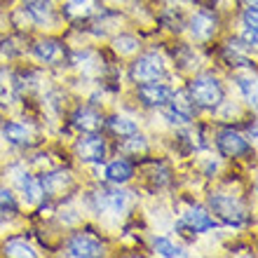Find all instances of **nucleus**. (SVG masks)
I'll use <instances>...</instances> for the list:
<instances>
[{
  "label": "nucleus",
  "instance_id": "f257e3e1",
  "mask_svg": "<svg viewBox=\"0 0 258 258\" xmlns=\"http://www.w3.org/2000/svg\"><path fill=\"white\" fill-rule=\"evenodd\" d=\"M190 99L197 106L214 108L218 103H223V87L214 75H200L190 82Z\"/></svg>",
  "mask_w": 258,
  "mask_h": 258
},
{
  "label": "nucleus",
  "instance_id": "f03ea898",
  "mask_svg": "<svg viewBox=\"0 0 258 258\" xmlns=\"http://www.w3.org/2000/svg\"><path fill=\"white\" fill-rule=\"evenodd\" d=\"M209 204H211V209H214V214H216L223 223L244 225L246 211H244V207L239 204V200H235V197H230V195H211Z\"/></svg>",
  "mask_w": 258,
  "mask_h": 258
},
{
  "label": "nucleus",
  "instance_id": "7ed1b4c3",
  "mask_svg": "<svg viewBox=\"0 0 258 258\" xmlns=\"http://www.w3.org/2000/svg\"><path fill=\"white\" fill-rule=\"evenodd\" d=\"M129 204V192L120 190V188H101L96 192V209L110 216H120L124 214Z\"/></svg>",
  "mask_w": 258,
  "mask_h": 258
},
{
  "label": "nucleus",
  "instance_id": "20e7f679",
  "mask_svg": "<svg viewBox=\"0 0 258 258\" xmlns=\"http://www.w3.org/2000/svg\"><path fill=\"white\" fill-rule=\"evenodd\" d=\"M164 75V61L160 54H143L132 66V78L136 82H153Z\"/></svg>",
  "mask_w": 258,
  "mask_h": 258
},
{
  "label": "nucleus",
  "instance_id": "39448f33",
  "mask_svg": "<svg viewBox=\"0 0 258 258\" xmlns=\"http://www.w3.org/2000/svg\"><path fill=\"white\" fill-rule=\"evenodd\" d=\"M14 174V183H17V188H19L21 197H24V202L26 204H38L42 200V195H45V190H42V183L38 181L35 176H31L26 169H21V167H14L12 169Z\"/></svg>",
  "mask_w": 258,
  "mask_h": 258
},
{
  "label": "nucleus",
  "instance_id": "423d86ee",
  "mask_svg": "<svg viewBox=\"0 0 258 258\" xmlns=\"http://www.w3.org/2000/svg\"><path fill=\"white\" fill-rule=\"evenodd\" d=\"M75 150H78L82 162H101L103 157H106V141L99 134L92 132L89 136H82L80 141H78Z\"/></svg>",
  "mask_w": 258,
  "mask_h": 258
},
{
  "label": "nucleus",
  "instance_id": "0eeeda50",
  "mask_svg": "<svg viewBox=\"0 0 258 258\" xmlns=\"http://www.w3.org/2000/svg\"><path fill=\"white\" fill-rule=\"evenodd\" d=\"M68 256L73 258H94L103 253V246L99 239H94L92 235H75L71 242H68L66 249Z\"/></svg>",
  "mask_w": 258,
  "mask_h": 258
},
{
  "label": "nucleus",
  "instance_id": "6e6552de",
  "mask_svg": "<svg viewBox=\"0 0 258 258\" xmlns=\"http://www.w3.org/2000/svg\"><path fill=\"white\" fill-rule=\"evenodd\" d=\"M216 143H218V150H221L225 157H239L249 150L246 139L242 134H237V132H232V129H223V132L218 134Z\"/></svg>",
  "mask_w": 258,
  "mask_h": 258
},
{
  "label": "nucleus",
  "instance_id": "1a4fd4ad",
  "mask_svg": "<svg viewBox=\"0 0 258 258\" xmlns=\"http://www.w3.org/2000/svg\"><path fill=\"white\" fill-rule=\"evenodd\" d=\"M216 26H218L216 17L211 12H207V10L195 12L190 19V33L195 40H209L211 35L216 33Z\"/></svg>",
  "mask_w": 258,
  "mask_h": 258
},
{
  "label": "nucleus",
  "instance_id": "9d476101",
  "mask_svg": "<svg viewBox=\"0 0 258 258\" xmlns=\"http://www.w3.org/2000/svg\"><path fill=\"white\" fill-rule=\"evenodd\" d=\"M139 94H141V101L146 106H164L171 99V89L167 85H160V82L153 80V82H143Z\"/></svg>",
  "mask_w": 258,
  "mask_h": 258
},
{
  "label": "nucleus",
  "instance_id": "9b49d317",
  "mask_svg": "<svg viewBox=\"0 0 258 258\" xmlns=\"http://www.w3.org/2000/svg\"><path fill=\"white\" fill-rule=\"evenodd\" d=\"M183 221H185V225L195 232H207V230H214V228H216V221H214L202 207H192V209H188L185 211V216H183Z\"/></svg>",
  "mask_w": 258,
  "mask_h": 258
},
{
  "label": "nucleus",
  "instance_id": "f8f14e48",
  "mask_svg": "<svg viewBox=\"0 0 258 258\" xmlns=\"http://www.w3.org/2000/svg\"><path fill=\"white\" fill-rule=\"evenodd\" d=\"M24 10L35 24H47L52 19V3L49 0H24Z\"/></svg>",
  "mask_w": 258,
  "mask_h": 258
},
{
  "label": "nucleus",
  "instance_id": "ddd939ff",
  "mask_svg": "<svg viewBox=\"0 0 258 258\" xmlns=\"http://www.w3.org/2000/svg\"><path fill=\"white\" fill-rule=\"evenodd\" d=\"M5 139L14 146H28L33 141V129L24 122H7L5 124Z\"/></svg>",
  "mask_w": 258,
  "mask_h": 258
},
{
  "label": "nucleus",
  "instance_id": "4468645a",
  "mask_svg": "<svg viewBox=\"0 0 258 258\" xmlns=\"http://www.w3.org/2000/svg\"><path fill=\"white\" fill-rule=\"evenodd\" d=\"M73 124L78 129H82V132H96V129L101 127V117L92 108H80V110H75Z\"/></svg>",
  "mask_w": 258,
  "mask_h": 258
},
{
  "label": "nucleus",
  "instance_id": "2eb2a0df",
  "mask_svg": "<svg viewBox=\"0 0 258 258\" xmlns=\"http://www.w3.org/2000/svg\"><path fill=\"white\" fill-rule=\"evenodd\" d=\"M106 178L113 181V183H127L132 178V164L127 160H115L106 167Z\"/></svg>",
  "mask_w": 258,
  "mask_h": 258
},
{
  "label": "nucleus",
  "instance_id": "dca6fc26",
  "mask_svg": "<svg viewBox=\"0 0 258 258\" xmlns=\"http://www.w3.org/2000/svg\"><path fill=\"white\" fill-rule=\"evenodd\" d=\"M242 38L249 47H256V31H258V19H256V7H246L244 17H242Z\"/></svg>",
  "mask_w": 258,
  "mask_h": 258
},
{
  "label": "nucleus",
  "instance_id": "f3484780",
  "mask_svg": "<svg viewBox=\"0 0 258 258\" xmlns=\"http://www.w3.org/2000/svg\"><path fill=\"white\" fill-rule=\"evenodd\" d=\"M40 183L45 192H59L66 185H71V174L68 171H52V174H47V176L42 178Z\"/></svg>",
  "mask_w": 258,
  "mask_h": 258
},
{
  "label": "nucleus",
  "instance_id": "a211bd4d",
  "mask_svg": "<svg viewBox=\"0 0 258 258\" xmlns=\"http://www.w3.org/2000/svg\"><path fill=\"white\" fill-rule=\"evenodd\" d=\"M33 52H35V56H38L40 61H45V63L56 61L59 54H61V49H59V45H56L54 40H40L33 47Z\"/></svg>",
  "mask_w": 258,
  "mask_h": 258
},
{
  "label": "nucleus",
  "instance_id": "6ab92c4d",
  "mask_svg": "<svg viewBox=\"0 0 258 258\" xmlns=\"http://www.w3.org/2000/svg\"><path fill=\"white\" fill-rule=\"evenodd\" d=\"M5 253L7 256H17V258H35V249L24 239H10L5 244Z\"/></svg>",
  "mask_w": 258,
  "mask_h": 258
},
{
  "label": "nucleus",
  "instance_id": "aec40b11",
  "mask_svg": "<svg viewBox=\"0 0 258 258\" xmlns=\"http://www.w3.org/2000/svg\"><path fill=\"white\" fill-rule=\"evenodd\" d=\"M96 10V0H68L66 14L68 17H89Z\"/></svg>",
  "mask_w": 258,
  "mask_h": 258
},
{
  "label": "nucleus",
  "instance_id": "412c9836",
  "mask_svg": "<svg viewBox=\"0 0 258 258\" xmlns=\"http://www.w3.org/2000/svg\"><path fill=\"white\" fill-rule=\"evenodd\" d=\"M108 127L113 129L115 134H120V136L136 134V122H134V120H129V117H124V115L110 117V120H108Z\"/></svg>",
  "mask_w": 258,
  "mask_h": 258
},
{
  "label": "nucleus",
  "instance_id": "4be33fe9",
  "mask_svg": "<svg viewBox=\"0 0 258 258\" xmlns=\"http://www.w3.org/2000/svg\"><path fill=\"white\" fill-rule=\"evenodd\" d=\"M155 253H160V256H167V258L185 256L183 249H181L178 244H174V242H171V239H167V237H157L155 239Z\"/></svg>",
  "mask_w": 258,
  "mask_h": 258
},
{
  "label": "nucleus",
  "instance_id": "5701e85b",
  "mask_svg": "<svg viewBox=\"0 0 258 258\" xmlns=\"http://www.w3.org/2000/svg\"><path fill=\"white\" fill-rule=\"evenodd\" d=\"M113 47L120 54H134L136 49H139V40H136L134 35H117L115 40H113Z\"/></svg>",
  "mask_w": 258,
  "mask_h": 258
},
{
  "label": "nucleus",
  "instance_id": "b1692460",
  "mask_svg": "<svg viewBox=\"0 0 258 258\" xmlns=\"http://www.w3.org/2000/svg\"><path fill=\"white\" fill-rule=\"evenodd\" d=\"M0 214H3V216H14V214H17L14 195L7 190V188H0Z\"/></svg>",
  "mask_w": 258,
  "mask_h": 258
},
{
  "label": "nucleus",
  "instance_id": "393cba45",
  "mask_svg": "<svg viewBox=\"0 0 258 258\" xmlns=\"http://www.w3.org/2000/svg\"><path fill=\"white\" fill-rule=\"evenodd\" d=\"M171 99H174L171 106H174L176 110H181V113L188 115V117L192 115V99L188 94H183V92H176V94H174V92H171Z\"/></svg>",
  "mask_w": 258,
  "mask_h": 258
},
{
  "label": "nucleus",
  "instance_id": "a878e982",
  "mask_svg": "<svg viewBox=\"0 0 258 258\" xmlns=\"http://www.w3.org/2000/svg\"><path fill=\"white\" fill-rule=\"evenodd\" d=\"M239 89L244 92V99L251 103V108H256V80L253 78H239Z\"/></svg>",
  "mask_w": 258,
  "mask_h": 258
},
{
  "label": "nucleus",
  "instance_id": "bb28decb",
  "mask_svg": "<svg viewBox=\"0 0 258 258\" xmlns=\"http://www.w3.org/2000/svg\"><path fill=\"white\" fill-rule=\"evenodd\" d=\"M122 148L127 150V153H143V150L148 148V143H146V139H143V136L132 134V139H127V141H124Z\"/></svg>",
  "mask_w": 258,
  "mask_h": 258
},
{
  "label": "nucleus",
  "instance_id": "cd10ccee",
  "mask_svg": "<svg viewBox=\"0 0 258 258\" xmlns=\"http://www.w3.org/2000/svg\"><path fill=\"white\" fill-rule=\"evenodd\" d=\"M164 117H167L171 124H188V122H190V117L183 115V113H181V110H176L174 106H171V108H164Z\"/></svg>",
  "mask_w": 258,
  "mask_h": 258
},
{
  "label": "nucleus",
  "instance_id": "c85d7f7f",
  "mask_svg": "<svg viewBox=\"0 0 258 258\" xmlns=\"http://www.w3.org/2000/svg\"><path fill=\"white\" fill-rule=\"evenodd\" d=\"M7 89H10V82H7V75L3 73V71H0V96H3V99H5V96L10 94Z\"/></svg>",
  "mask_w": 258,
  "mask_h": 258
},
{
  "label": "nucleus",
  "instance_id": "c756f323",
  "mask_svg": "<svg viewBox=\"0 0 258 258\" xmlns=\"http://www.w3.org/2000/svg\"><path fill=\"white\" fill-rule=\"evenodd\" d=\"M249 136H251V141H253V139H256V124H253V127L249 129Z\"/></svg>",
  "mask_w": 258,
  "mask_h": 258
},
{
  "label": "nucleus",
  "instance_id": "7c9ffc66",
  "mask_svg": "<svg viewBox=\"0 0 258 258\" xmlns=\"http://www.w3.org/2000/svg\"><path fill=\"white\" fill-rule=\"evenodd\" d=\"M246 3H251V5H249V7H256V0H246Z\"/></svg>",
  "mask_w": 258,
  "mask_h": 258
},
{
  "label": "nucleus",
  "instance_id": "2f4dec72",
  "mask_svg": "<svg viewBox=\"0 0 258 258\" xmlns=\"http://www.w3.org/2000/svg\"><path fill=\"white\" fill-rule=\"evenodd\" d=\"M0 120H3V115H0Z\"/></svg>",
  "mask_w": 258,
  "mask_h": 258
}]
</instances>
